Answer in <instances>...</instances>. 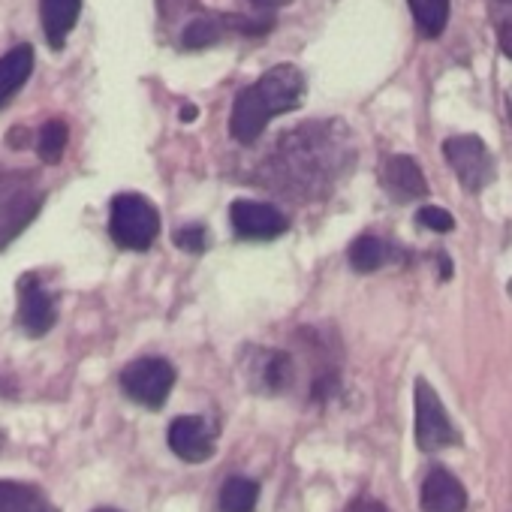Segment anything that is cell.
Wrapping results in <instances>:
<instances>
[{
    "mask_svg": "<svg viewBox=\"0 0 512 512\" xmlns=\"http://www.w3.org/2000/svg\"><path fill=\"white\" fill-rule=\"evenodd\" d=\"M305 100V76L293 64H278L269 73H263L253 85L238 91L232 103L229 133L235 142L250 145L263 136L266 124L284 112L299 109Z\"/></svg>",
    "mask_w": 512,
    "mask_h": 512,
    "instance_id": "obj_1",
    "label": "cell"
},
{
    "mask_svg": "<svg viewBox=\"0 0 512 512\" xmlns=\"http://www.w3.org/2000/svg\"><path fill=\"white\" fill-rule=\"evenodd\" d=\"M109 232H112L115 244L124 250H148L160 235V214L145 196L118 193L112 199Z\"/></svg>",
    "mask_w": 512,
    "mask_h": 512,
    "instance_id": "obj_2",
    "label": "cell"
},
{
    "mask_svg": "<svg viewBox=\"0 0 512 512\" xmlns=\"http://www.w3.org/2000/svg\"><path fill=\"white\" fill-rule=\"evenodd\" d=\"M43 208V190L31 175L0 172V250H4Z\"/></svg>",
    "mask_w": 512,
    "mask_h": 512,
    "instance_id": "obj_3",
    "label": "cell"
},
{
    "mask_svg": "<svg viewBox=\"0 0 512 512\" xmlns=\"http://www.w3.org/2000/svg\"><path fill=\"white\" fill-rule=\"evenodd\" d=\"M461 431L446 413L440 395L428 386V380H416V446L422 452H437L446 446H458Z\"/></svg>",
    "mask_w": 512,
    "mask_h": 512,
    "instance_id": "obj_4",
    "label": "cell"
},
{
    "mask_svg": "<svg viewBox=\"0 0 512 512\" xmlns=\"http://www.w3.org/2000/svg\"><path fill=\"white\" fill-rule=\"evenodd\" d=\"M175 386V368L166 359L148 356V359H136L121 371V389L130 401L148 407V410H160L169 398Z\"/></svg>",
    "mask_w": 512,
    "mask_h": 512,
    "instance_id": "obj_5",
    "label": "cell"
},
{
    "mask_svg": "<svg viewBox=\"0 0 512 512\" xmlns=\"http://www.w3.org/2000/svg\"><path fill=\"white\" fill-rule=\"evenodd\" d=\"M443 154H446V163L452 166V172L458 175L461 187H467L470 193L485 190L497 175L494 157L479 136H470V133L452 136L443 142Z\"/></svg>",
    "mask_w": 512,
    "mask_h": 512,
    "instance_id": "obj_6",
    "label": "cell"
},
{
    "mask_svg": "<svg viewBox=\"0 0 512 512\" xmlns=\"http://www.w3.org/2000/svg\"><path fill=\"white\" fill-rule=\"evenodd\" d=\"M229 220L235 235L244 241H272L290 229V220L275 205L256 199H235L229 208Z\"/></svg>",
    "mask_w": 512,
    "mask_h": 512,
    "instance_id": "obj_7",
    "label": "cell"
},
{
    "mask_svg": "<svg viewBox=\"0 0 512 512\" xmlns=\"http://www.w3.org/2000/svg\"><path fill=\"white\" fill-rule=\"evenodd\" d=\"M16 290H19V326L31 338H43L58 320V308H55L52 293L46 290V284L37 272L22 275Z\"/></svg>",
    "mask_w": 512,
    "mask_h": 512,
    "instance_id": "obj_8",
    "label": "cell"
},
{
    "mask_svg": "<svg viewBox=\"0 0 512 512\" xmlns=\"http://www.w3.org/2000/svg\"><path fill=\"white\" fill-rule=\"evenodd\" d=\"M329 133L320 127L317 142H305V130L290 136V145H281V157H284V175H290L293 181H305L311 187H317V181L326 175L323 169L329 166V148H326Z\"/></svg>",
    "mask_w": 512,
    "mask_h": 512,
    "instance_id": "obj_9",
    "label": "cell"
},
{
    "mask_svg": "<svg viewBox=\"0 0 512 512\" xmlns=\"http://www.w3.org/2000/svg\"><path fill=\"white\" fill-rule=\"evenodd\" d=\"M214 437H217L214 425H208L202 416H178L172 419L169 434H166L169 449L187 464L208 461L214 455Z\"/></svg>",
    "mask_w": 512,
    "mask_h": 512,
    "instance_id": "obj_10",
    "label": "cell"
},
{
    "mask_svg": "<svg viewBox=\"0 0 512 512\" xmlns=\"http://www.w3.org/2000/svg\"><path fill=\"white\" fill-rule=\"evenodd\" d=\"M380 184L395 202H413V199H422L428 193V184H425L419 163L407 154H392L380 166Z\"/></svg>",
    "mask_w": 512,
    "mask_h": 512,
    "instance_id": "obj_11",
    "label": "cell"
},
{
    "mask_svg": "<svg viewBox=\"0 0 512 512\" xmlns=\"http://www.w3.org/2000/svg\"><path fill=\"white\" fill-rule=\"evenodd\" d=\"M419 503H422V512H464L467 509V488L446 467H431L425 482H422Z\"/></svg>",
    "mask_w": 512,
    "mask_h": 512,
    "instance_id": "obj_12",
    "label": "cell"
},
{
    "mask_svg": "<svg viewBox=\"0 0 512 512\" xmlns=\"http://www.w3.org/2000/svg\"><path fill=\"white\" fill-rule=\"evenodd\" d=\"M43 31H46V43L58 52L64 49L70 31L79 22L82 13V0H43Z\"/></svg>",
    "mask_w": 512,
    "mask_h": 512,
    "instance_id": "obj_13",
    "label": "cell"
},
{
    "mask_svg": "<svg viewBox=\"0 0 512 512\" xmlns=\"http://www.w3.org/2000/svg\"><path fill=\"white\" fill-rule=\"evenodd\" d=\"M31 73H34V49L28 43L10 49L4 58H0V109L10 103V97L16 91H22V85L28 82Z\"/></svg>",
    "mask_w": 512,
    "mask_h": 512,
    "instance_id": "obj_14",
    "label": "cell"
},
{
    "mask_svg": "<svg viewBox=\"0 0 512 512\" xmlns=\"http://www.w3.org/2000/svg\"><path fill=\"white\" fill-rule=\"evenodd\" d=\"M0 512H58L52 500L25 482H0Z\"/></svg>",
    "mask_w": 512,
    "mask_h": 512,
    "instance_id": "obj_15",
    "label": "cell"
},
{
    "mask_svg": "<svg viewBox=\"0 0 512 512\" xmlns=\"http://www.w3.org/2000/svg\"><path fill=\"white\" fill-rule=\"evenodd\" d=\"M290 377H293V362L281 350L263 353L260 362H256V368H253V383L260 386L263 392H281V389H287Z\"/></svg>",
    "mask_w": 512,
    "mask_h": 512,
    "instance_id": "obj_16",
    "label": "cell"
},
{
    "mask_svg": "<svg viewBox=\"0 0 512 512\" xmlns=\"http://www.w3.org/2000/svg\"><path fill=\"white\" fill-rule=\"evenodd\" d=\"M256 500H260V485L244 476H232L223 482L217 506L220 512H253Z\"/></svg>",
    "mask_w": 512,
    "mask_h": 512,
    "instance_id": "obj_17",
    "label": "cell"
},
{
    "mask_svg": "<svg viewBox=\"0 0 512 512\" xmlns=\"http://www.w3.org/2000/svg\"><path fill=\"white\" fill-rule=\"evenodd\" d=\"M407 4H410V13H413L422 37L434 40L443 34V28L449 22V0H407Z\"/></svg>",
    "mask_w": 512,
    "mask_h": 512,
    "instance_id": "obj_18",
    "label": "cell"
},
{
    "mask_svg": "<svg viewBox=\"0 0 512 512\" xmlns=\"http://www.w3.org/2000/svg\"><path fill=\"white\" fill-rule=\"evenodd\" d=\"M350 266L362 275L368 272H377L386 260H389V247L386 241L374 238V235H359L353 244H350Z\"/></svg>",
    "mask_w": 512,
    "mask_h": 512,
    "instance_id": "obj_19",
    "label": "cell"
},
{
    "mask_svg": "<svg viewBox=\"0 0 512 512\" xmlns=\"http://www.w3.org/2000/svg\"><path fill=\"white\" fill-rule=\"evenodd\" d=\"M67 142H70L67 121H61V118L46 121L43 130H40V139H37V154H40V160L49 163V166L58 163V160L64 157V151H67Z\"/></svg>",
    "mask_w": 512,
    "mask_h": 512,
    "instance_id": "obj_20",
    "label": "cell"
},
{
    "mask_svg": "<svg viewBox=\"0 0 512 512\" xmlns=\"http://www.w3.org/2000/svg\"><path fill=\"white\" fill-rule=\"evenodd\" d=\"M229 22V16H220V19H196L184 28L181 34V46L196 52V49H205V46H214L223 34V25Z\"/></svg>",
    "mask_w": 512,
    "mask_h": 512,
    "instance_id": "obj_21",
    "label": "cell"
},
{
    "mask_svg": "<svg viewBox=\"0 0 512 512\" xmlns=\"http://www.w3.org/2000/svg\"><path fill=\"white\" fill-rule=\"evenodd\" d=\"M419 223L425 226V229H431V232H452L455 229V220H452V214L446 211V208H437V205H425V208H419Z\"/></svg>",
    "mask_w": 512,
    "mask_h": 512,
    "instance_id": "obj_22",
    "label": "cell"
},
{
    "mask_svg": "<svg viewBox=\"0 0 512 512\" xmlns=\"http://www.w3.org/2000/svg\"><path fill=\"white\" fill-rule=\"evenodd\" d=\"M175 244H178L181 250H187V253H202V250L208 247V229L190 223V226H184V229L175 232Z\"/></svg>",
    "mask_w": 512,
    "mask_h": 512,
    "instance_id": "obj_23",
    "label": "cell"
},
{
    "mask_svg": "<svg viewBox=\"0 0 512 512\" xmlns=\"http://www.w3.org/2000/svg\"><path fill=\"white\" fill-rule=\"evenodd\" d=\"M7 142H10L13 148H22V145L28 142V130H25V127H19V130H10V133H7Z\"/></svg>",
    "mask_w": 512,
    "mask_h": 512,
    "instance_id": "obj_24",
    "label": "cell"
},
{
    "mask_svg": "<svg viewBox=\"0 0 512 512\" xmlns=\"http://www.w3.org/2000/svg\"><path fill=\"white\" fill-rule=\"evenodd\" d=\"M250 4H253L256 10H275V7H284L287 0H250Z\"/></svg>",
    "mask_w": 512,
    "mask_h": 512,
    "instance_id": "obj_25",
    "label": "cell"
},
{
    "mask_svg": "<svg viewBox=\"0 0 512 512\" xmlns=\"http://www.w3.org/2000/svg\"><path fill=\"white\" fill-rule=\"evenodd\" d=\"M196 115H199V109H196V106H184V109H181V121H193Z\"/></svg>",
    "mask_w": 512,
    "mask_h": 512,
    "instance_id": "obj_26",
    "label": "cell"
},
{
    "mask_svg": "<svg viewBox=\"0 0 512 512\" xmlns=\"http://www.w3.org/2000/svg\"><path fill=\"white\" fill-rule=\"evenodd\" d=\"M506 112H509V124H512V97H509V103H506Z\"/></svg>",
    "mask_w": 512,
    "mask_h": 512,
    "instance_id": "obj_27",
    "label": "cell"
},
{
    "mask_svg": "<svg viewBox=\"0 0 512 512\" xmlns=\"http://www.w3.org/2000/svg\"><path fill=\"white\" fill-rule=\"evenodd\" d=\"M94 512H118V509H94Z\"/></svg>",
    "mask_w": 512,
    "mask_h": 512,
    "instance_id": "obj_28",
    "label": "cell"
},
{
    "mask_svg": "<svg viewBox=\"0 0 512 512\" xmlns=\"http://www.w3.org/2000/svg\"><path fill=\"white\" fill-rule=\"evenodd\" d=\"M0 446H4V434H0Z\"/></svg>",
    "mask_w": 512,
    "mask_h": 512,
    "instance_id": "obj_29",
    "label": "cell"
},
{
    "mask_svg": "<svg viewBox=\"0 0 512 512\" xmlns=\"http://www.w3.org/2000/svg\"><path fill=\"white\" fill-rule=\"evenodd\" d=\"M506 290H509V293H512V281H509V287H506Z\"/></svg>",
    "mask_w": 512,
    "mask_h": 512,
    "instance_id": "obj_30",
    "label": "cell"
}]
</instances>
